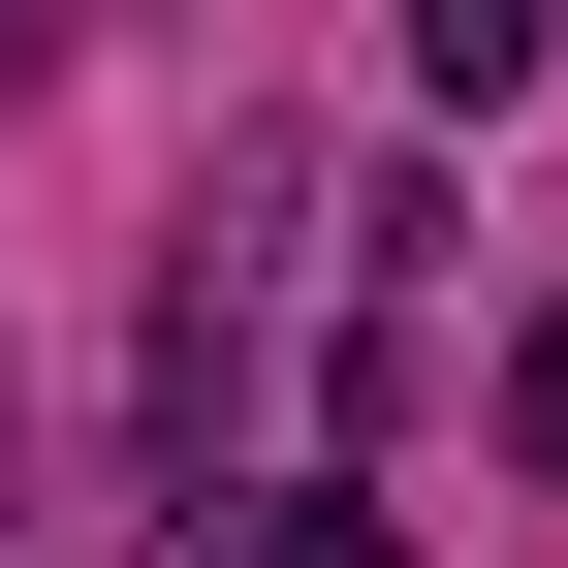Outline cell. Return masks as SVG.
Returning <instances> with one entry per match:
<instances>
[{
    "mask_svg": "<svg viewBox=\"0 0 568 568\" xmlns=\"http://www.w3.org/2000/svg\"><path fill=\"white\" fill-rule=\"evenodd\" d=\"M253 568H410V506H379V474H284V506H253Z\"/></svg>",
    "mask_w": 568,
    "mask_h": 568,
    "instance_id": "obj_1",
    "label": "cell"
},
{
    "mask_svg": "<svg viewBox=\"0 0 568 568\" xmlns=\"http://www.w3.org/2000/svg\"><path fill=\"white\" fill-rule=\"evenodd\" d=\"M506 474H568V316H537V347H506Z\"/></svg>",
    "mask_w": 568,
    "mask_h": 568,
    "instance_id": "obj_2",
    "label": "cell"
}]
</instances>
